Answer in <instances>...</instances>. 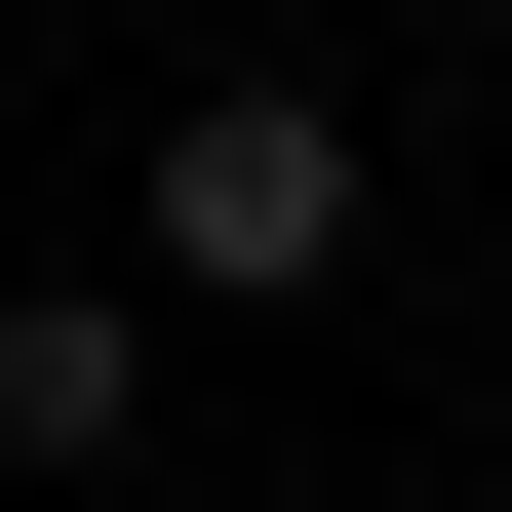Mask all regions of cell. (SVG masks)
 I'll use <instances>...</instances> for the list:
<instances>
[{"label": "cell", "mask_w": 512, "mask_h": 512, "mask_svg": "<svg viewBox=\"0 0 512 512\" xmlns=\"http://www.w3.org/2000/svg\"><path fill=\"white\" fill-rule=\"evenodd\" d=\"M158 355H197L158 276H0V473H119V434H158Z\"/></svg>", "instance_id": "obj_2"}, {"label": "cell", "mask_w": 512, "mask_h": 512, "mask_svg": "<svg viewBox=\"0 0 512 512\" xmlns=\"http://www.w3.org/2000/svg\"><path fill=\"white\" fill-rule=\"evenodd\" d=\"M355 237H394L355 79H158V158H119V276H158V316H316Z\"/></svg>", "instance_id": "obj_1"}]
</instances>
